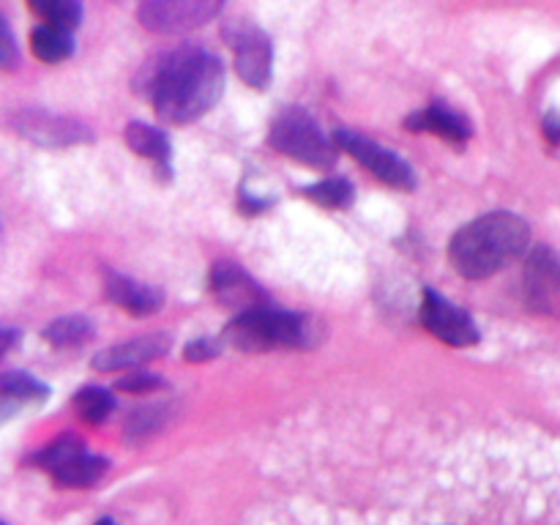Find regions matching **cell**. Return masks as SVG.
<instances>
[{"mask_svg": "<svg viewBox=\"0 0 560 525\" xmlns=\"http://www.w3.org/2000/svg\"><path fill=\"white\" fill-rule=\"evenodd\" d=\"M421 323L427 326V331L435 334L446 345H454V348H470V345L479 342V328L470 320L468 312H463L457 304H452L430 288L424 290Z\"/></svg>", "mask_w": 560, "mask_h": 525, "instance_id": "cell-10", "label": "cell"}, {"mask_svg": "<svg viewBox=\"0 0 560 525\" xmlns=\"http://www.w3.org/2000/svg\"><path fill=\"white\" fill-rule=\"evenodd\" d=\"M219 353H222V350H219V342H213V339H197V342L186 345L184 350L186 361H208L217 359Z\"/></svg>", "mask_w": 560, "mask_h": 525, "instance_id": "cell-24", "label": "cell"}, {"mask_svg": "<svg viewBox=\"0 0 560 525\" xmlns=\"http://www.w3.org/2000/svg\"><path fill=\"white\" fill-rule=\"evenodd\" d=\"M230 47L235 52V71L241 80L255 91H266L273 66L271 38L252 22H238L235 31H230Z\"/></svg>", "mask_w": 560, "mask_h": 525, "instance_id": "cell-9", "label": "cell"}, {"mask_svg": "<svg viewBox=\"0 0 560 525\" xmlns=\"http://www.w3.org/2000/svg\"><path fill=\"white\" fill-rule=\"evenodd\" d=\"M36 463L58 481V487H74V490L93 487L107 474V459L88 454L77 435H60L52 446L38 454Z\"/></svg>", "mask_w": 560, "mask_h": 525, "instance_id": "cell-5", "label": "cell"}, {"mask_svg": "<svg viewBox=\"0 0 560 525\" xmlns=\"http://www.w3.org/2000/svg\"><path fill=\"white\" fill-rule=\"evenodd\" d=\"M222 11L213 0H148L140 5V22L151 33H186L208 25Z\"/></svg>", "mask_w": 560, "mask_h": 525, "instance_id": "cell-7", "label": "cell"}, {"mask_svg": "<svg viewBox=\"0 0 560 525\" xmlns=\"http://www.w3.org/2000/svg\"><path fill=\"white\" fill-rule=\"evenodd\" d=\"M0 388H3L5 402H11V399H16V402H31V399L42 402V399H47V386L36 383L25 372H5Z\"/></svg>", "mask_w": 560, "mask_h": 525, "instance_id": "cell-22", "label": "cell"}, {"mask_svg": "<svg viewBox=\"0 0 560 525\" xmlns=\"http://www.w3.org/2000/svg\"><path fill=\"white\" fill-rule=\"evenodd\" d=\"M545 135L550 137V142H560V120L556 113H550V118L545 120Z\"/></svg>", "mask_w": 560, "mask_h": 525, "instance_id": "cell-26", "label": "cell"}, {"mask_svg": "<svg viewBox=\"0 0 560 525\" xmlns=\"http://www.w3.org/2000/svg\"><path fill=\"white\" fill-rule=\"evenodd\" d=\"M16 129H20V135L42 142V145H69V142H80L91 137L85 126L66 118H52L47 113H22Z\"/></svg>", "mask_w": 560, "mask_h": 525, "instance_id": "cell-14", "label": "cell"}, {"mask_svg": "<svg viewBox=\"0 0 560 525\" xmlns=\"http://www.w3.org/2000/svg\"><path fill=\"white\" fill-rule=\"evenodd\" d=\"M405 126H408L410 131H421V129L435 131V135H441L443 140L454 142V145H465V142L470 140V135H474L470 120L443 102H435L432 107L421 109V113H413L408 120H405Z\"/></svg>", "mask_w": 560, "mask_h": 525, "instance_id": "cell-13", "label": "cell"}, {"mask_svg": "<svg viewBox=\"0 0 560 525\" xmlns=\"http://www.w3.org/2000/svg\"><path fill=\"white\" fill-rule=\"evenodd\" d=\"M337 142L342 151H348L361 167H366L370 173H375L383 184L394 186V189H416V173L402 156H397L394 151L383 148L381 142L370 140V137L359 135V131L339 129Z\"/></svg>", "mask_w": 560, "mask_h": 525, "instance_id": "cell-6", "label": "cell"}, {"mask_svg": "<svg viewBox=\"0 0 560 525\" xmlns=\"http://www.w3.org/2000/svg\"><path fill=\"white\" fill-rule=\"evenodd\" d=\"M222 85V60L195 44L156 58L145 80L148 98L167 124H191L202 118L219 102Z\"/></svg>", "mask_w": 560, "mask_h": 525, "instance_id": "cell-1", "label": "cell"}, {"mask_svg": "<svg viewBox=\"0 0 560 525\" xmlns=\"http://www.w3.org/2000/svg\"><path fill=\"white\" fill-rule=\"evenodd\" d=\"M211 290L217 301L235 310L238 315L252 310H260L266 304V290L249 277L233 260H217L211 268Z\"/></svg>", "mask_w": 560, "mask_h": 525, "instance_id": "cell-11", "label": "cell"}, {"mask_svg": "<svg viewBox=\"0 0 560 525\" xmlns=\"http://www.w3.org/2000/svg\"><path fill=\"white\" fill-rule=\"evenodd\" d=\"M107 295L135 317H148L156 315L164 304V293L153 284L135 282V279L118 277V273H109L107 279Z\"/></svg>", "mask_w": 560, "mask_h": 525, "instance_id": "cell-15", "label": "cell"}, {"mask_svg": "<svg viewBox=\"0 0 560 525\" xmlns=\"http://www.w3.org/2000/svg\"><path fill=\"white\" fill-rule=\"evenodd\" d=\"M170 350V337L164 334H151V337H137L129 342H120L115 348L102 350L93 359V370L115 372V370H135V366L148 364L153 359H162Z\"/></svg>", "mask_w": 560, "mask_h": 525, "instance_id": "cell-12", "label": "cell"}, {"mask_svg": "<svg viewBox=\"0 0 560 525\" xmlns=\"http://www.w3.org/2000/svg\"><path fill=\"white\" fill-rule=\"evenodd\" d=\"M33 11L47 20L49 27H58V31L71 33L82 20V5L74 0H33Z\"/></svg>", "mask_w": 560, "mask_h": 525, "instance_id": "cell-21", "label": "cell"}, {"mask_svg": "<svg viewBox=\"0 0 560 525\" xmlns=\"http://www.w3.org/2000/svg\"><path fill=\"white\" fill-rule=\"evenodd\" d=\"M115 408V399L107 388H98V386H88L80 388L74 397V410L82 421L88 424H102Z\"/></svg>", "mask_w": 560, "mask_h": 525, "instance_id": "cell-19", "label": "cell"}, {"mask_svg": "<svg viewBox=\"0 0 560 525\" xmlns=\"http://www.w3.org/2000/svg\"><path fill=\"white\" fill-rule=\"evenodd\" d=\"M126 145L135 153H140V156L159 162L164 167V173H167L170 140L159 129H151L145 124H129L126 126Z\"/></svg>", "mask_w": 560, "mask_h": 525, "instance_id": "cell-16", "label": "cell"}, {"mask_svg": "<svg viewBox=\"0 0 560 525\" xmlns=\"http://www.w3.org/2000/svg\"><path fill=\"white\" fill-rule=\"evenodd\" d=\"M44 337L47 342H52L55 348H74V345H85L88 339H93V323L85 317H60L52 326L44 328Z\"/></svg>", "mask_w": 560, "mask_h": 525, "instance_id": "cell-18", "label": "cell"}, {"mask_svg": "<svg viewBox=\"0 0 560 525\" xmlns=\"http://www.w3.org/2000/svg\"><path fill=\"white\" fill-rule=\"evenodd\" d=\"M530 228L523 217L509 211L485 213L454 233L448 257L468 279H487L517 260L528 249Z\"/></svg>", "mask_w": 560, "mask_h": 525, "instance_id": "cell-2", "label": "cell"}, {"mask_svg": "<svg viewBox=\"0 0 560 525\" xmlns=\"http://www.w3.org/2000/svg\"><path fill=\"white\" fill-rule=\"evenodd\" d=\"M268 142L284 156L315 170H328L337 164V145L328 140L315 118L301 107H288L273 118Z\"/></svg>", "mask_w": 560, "mask_h": 525, "instance_id": "cell-4", "label": "cell"}, {"mask_svg": "<svg viewBox=\"0 0 560 525\" xmlns=\"http://www.w3.org/2000/svg\"><path fill=\"white\" fill-rule=\"evenodd\" d=\"M162 386H164L162 377L151 375V372H129V375L120 377V381L115 383V388H120V392H131V394L153 392V388H162Z\"/></svg>", "mask_w": 560, "mask_h": 525, "instance_id": "cell-23", "label": "cell"}, {"mask_svg": "<svg viewBox=\"0 0 560 525\" xmlns=\"http://www.w3.org/2000/svg\"><path fill=\"white\" fill-rule=\"evenodd\" d=\"M96 525H115V523H113V520H107V517H104V520H98Z\"/></svg>", "mask_w": 560, "mask_h": 525, "instance_id": "cell-27", "label": "cell"}, {"mask_svg": "<svg viewBox=\"0 0 560 525\" xmlns=\"http://www.w3.org/2000/svg\"><path fill=\"white\" fill-rule=\"evenodd\" d=\"M0 33H3V44H0V58H3L5 69H14L16 66V47H14V36L9 31V22L0 20Z\"/></svg>", "mask_w": 560, "mask_h": 525, "instance_id": "cell-25", "label": "cell"}, {"mask_svg": "<svg viewBox=\"0 0 560 525\" xmlns=\"http://www.w3.org/2000/svg\"><path fill=\"white\" fill-rule=\"evenodd\" d=\"M523 293L530 312L560 317V260L556 252L547 246L530 252L525 260Z\"/></svg>", "mask_w": 560, "mask_h": 525, "instance_id": "cell-8", "label": "cell"}, {"mask_svg": "<svg viewBox=\"0 0 560 525\" xmlns=\"http://www.w3.org/2000/svg\"><path fill=\"white\" fill-rule=\"evenodd\" d=\"M304 191L312 202L323 208H350L353 206V184L348 178H326L320 184L306 186Z\"/></svg>", "mask_w": 560, "mask_h": 525, "instance_id": "cell-20", "label": "cell"}, {"mask_svg": "<svg viewBox=\"0 0 560 525\" xmlns=\"http://www.w3.org/2000/svg\"><path fill=\"white\" fill-rule=\"evenodd\" d=\"M31 49L38 60H44V63H60V60L71 58L74 44H71L69 33L58 31V27L42 25L31 33Z\"/></svg>", "mask_w": 560, "mask_h": 525, "instance_id": "cell-17", "label": "cell"}, {"mask_svg": "<svg viewBox=\"0 0 560 525\" xmlns=\"http://www.w3.org/2000/svg\"><path fill=\"white\" fill-rule=\"evenodd\" d=\"M224 342L244 353H262L273 348H301L310 342V320L293 312L260 306L238 315L224 328Z\"/></svg>", "mask_w": 560, "mask_h": 525, "instance_id": "cell-3", "label": "cell"}]
</instances>
